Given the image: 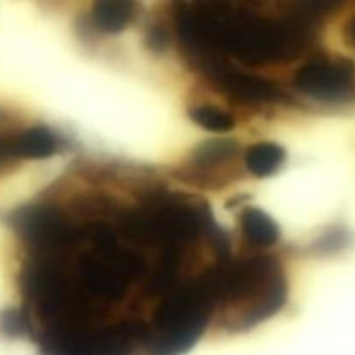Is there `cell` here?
Listing matches in <instances>:
<instances>
[{
	"mask_svg": "<svg viewBox=\"0 0 355 355\" xmlns=\"http://www.w3.org/2000/svg\"><path fill=\"white\" fill-rule=\"evenodd\" d=\"M10 227L9 321L44 355H184L274 318L290 295L276 225L245 207L225 227L173 172L80 158Z\"/></svg>",
	"mask_w": 355,
	"mask_h": 355,
	"instance_id": "obj_1",
	"label": "cell"
},
{
	"mask_svg": "<svg viewBox=\"0 0 355 355\" xmlns=\"http://www.w3.org/2000/svg\"><path fill=\"white\" fill-rule=\"evenodd\" d=\"M336 2H172L144 28L186 75L189 113L211 132L355 99V64L326 47Z\"/></svg>",
	"mask_w": 355,
	"mask_h": 355,
	"instance_id": "obj_2",
	"label": "cell"
},
{
	"mask_svg": "<svg viewBox=\"0 0 355 355\" xmlns=\"http://www.w3.org/2000/svg\"><path fill=\"white\" fill-rule=\"evenodd\" d=\"M345 38L347 44L350 45V49L355 52V16H350L345 21Z\"/></svg>",
	"mask_w": 355,
	"mask_h": 355,
	"instance_id": "obj_3",
	"label": "cell"
}]
</instances>
